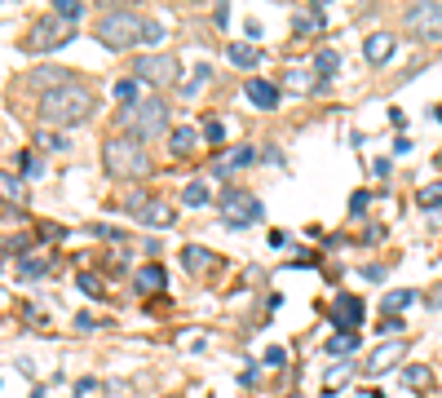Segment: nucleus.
<instances>
[{
	"label": "nucleus",
	"instance_id": "1",
	"mask_svg": "<svg viewBox=\"0 0 442 398\" xmlns=\"http://www.w3.org/2000/svg\"><path fill=\"white\" fill-rule=\"evenodd\" d=\"M36 107H40V120L71 128V124H85L89 115H93V93L80 85V80H71V85H62L54 93H40Z\"/></svg>",
	"mask_w": 442,
	"mask_h": 398
},
{
	"label": "nucleus",
	"instance_id": "2",
	"mask_svg": "<svg viewBox=\"0 0 442 398\" xmlns=\"http://www.w3.org/2000/svg\"><path fill=\"white\" fill-rule=\"evenodd\" d=\"M102 164H106V173L120 177V181H133V177L151 173V155H146V146L137 138H111L102 146Z\"/></svg>",
	"mask_w": 442,
	"mask_h": 398
},
{
	"label": "nucleus",
	"instance_id": "3",
	"mask_svg": "<svg viewBox=\"0 0 442 398\" xmlns=\"http://www.w3.org/2000/svg\"><path fill=\"white\" fill-rule=\"evenodd\" d=\"M142 36H146V18H142L137 9H106L102 18H97V40H102L111 54L133 49Z\"/></svg>",
	"mask_w": 442,
	"mask_h": 398
},
{
	"label": "nucleus",
	"instance_id": "4",
	"mask_svg": "<svg viewBox=\"0 0 442 398\" xmlns=\"http://www.w3.org/2000/svg\"><path fill=\"white\" fill-rule=\"evenodd\" d=\"M120 124L128 128V138L146 142V138H155V133L168 128V102H164V97H142V102L120 111Z\"/></svg>",
	"mask_w": 442,
	"mask_h": 398
},
{
	"label": "nucleus",
	"instance_id": "5",
	"mask_svg": "<svg viewBox=\"0 0 442 398\" xmlns=\"http://www.w3.org/2000/svg\"><path fill=\"white\" fill-rule=\"evenodd\" d=\"M71 36H75V23L58 18V13H44V18L31 23V31H27V49H36V54H54V49H62Z\"/></svg>",
	"mask_w": 442,
	"mask_h": 398
},
{
	"label": "nucleus",
	"instance_id": "6",
	"mask_svg": "<svg viewBox=\"0 0 442 398\" xmlns=\"http://www.w3.org/2000/svg\"><path fill=\"white\" fill-rule=\"evenodd\" d=\"M403 23L420 40H442V0H424V5H407Z\"/></svg>",
	"mask_w": 442,
	"mask_h": 398
},
{
	"label": "nucleus",
	"instance_id": "7",
	"mask_svg": "<svg viewBox=\"0 0 442 398\" xmlns=\"http://www.w3.org/2000/svg\"><path fill=\"white\" fill-rule=\"evenodd\" d=\"M137 80H146V85H173L177 76H182V62H177L173 54H146L137 58Z\"/></svg>",
	"mask_w": 442,
	"mask_h": 398
},
{
	"label": "nucleus",
	"instance_id": "8",
	"mask_svg": "<svg viewBox=\"0 0 442 398\" xmlns=\"http://www.w3.org/2000/svg\"><path fill=\"white\" fill-rule=\"evenodd\" d=\"M221 217H226V226H252L261 217V204L248 191H226L221 195Z\"/></svg>",
	"mask_w": 442,
	"mask_h": 398
},
{
	"label": "nucleus",
	"instance_id": "9",
	"mask_svg": "<svg viewBox=\"0 0 442 398\" xmlns=\"http://www.w3.org/2000/svg\"><path fill=\"white\" fill-rule=\"evenodd\" d=\"M332 323H336V332H358V323H363V301L340 292L332 301Z\"/></svg>",
	"mask_w": 442,
	"mask_h": 398
},
{
	"label": "nucleus",
	"instance_id": "10",
	"mask_svg": "<svg viewBox=\"0 0 442 398\" xmlns=\"http://www.w3.org/2000/svg\"><path fill=\"white\" fill-rule=\"evenodd\" d=\"M403 354H407V341H389V345H381V350H376V354L363 363V376H381V372H389Z\"/></svg>",
	"mask_w": 442,
	"mask_h": 398
},
{
	"label": "nucleus",
	"instance_id": "11",
	"mask_svg": "<svg viewBox=\"0 0 442 398\" xmlns=\"http://www.w3.org/2000/svg\"><path fill=\"white\" fill-rule=\"evenodd\" d=\"M394 49H398V44H394V36H389V31H376V36H367V40H363V58L381 66V62L394 58Z\"/></svg>",
	"mask_w": 442,
	"mask_h": 398
},
{
	"label": "nucleus",
	"instance_id": "12",
	"mask_svg": "<svg viewBox=\"0 0 442 398\" xmlns=\"http://www.w3.org/2000/svg\"><path fill=\"white\" fill-rule=\"evenodd\" d=\"M195 146H199V133H195L190 124H182V128L168 133V155H173V159H190Z\"/></svg>",
	"mask_w": 442,
	"mask_h": 398
},
{
	"label": "nucleus",
	"instance_id": "13",
	"mask_svg": "<svg viewBox=\"0 0 442 398\" xmlns=\"http://www.w3.org/2000/svg\"><path fill=\"white\" fill-rule=\"evenodd\" d=\"M252 159H257L252 146H235V151H221L217 159H212V169L226 177V173H235V169H243V164H252Z\"/></svg>",
	"mask_w": 442,
	"mask_h": 398
},
{
	"label": "nucleus",
	"instance_id": "14",
	"mask_svg": "<svg viewBox=\"0 0 442 398\" xmlns=\"http://www.w3.org/2000/svg\"><path fill=\"white\" fill-rule=\"evenodd\" d=\"M248 102L261 107V111H274L279 107V89H274L270 80H248Z\"/></svg>",
	"mask_w": 442,
	"mask_h": 398
},
{
	"label": "nucleus",
	"instance_id": "15",
	"mask_svg": "<svg viewBox=\"0 0 442 398\" xmlns=\"http://www.w3.org/2000/svg\"><path fill=\"white\" fill-rule=\"evenodd\" d=\"M27 181H23V173H0V199H9V204H27Z\"/></svg>",
	"mask_w": 442,
	"mask_h": 398
},
{
	"label": "nucleus",
	"instance_id": "16",
	"mask_svg": "<svg viewBox=\"0 0 442 398\" xmlns=\"http://www.w3.org/2000/svg\"><path fill=\"white\" fill-rule=\"evenodd\" d=\"M182 265H186L190 275H204V270H212L217 261H212V253H208V248H199V243H186V248H182Z\"/></svg>",
	"mask_w": 442,
	"mask_h": 398
},
{
	"label": "nucleus",
	"instance_id": "17",
	"mask_svg": "<svg viewBox=\"0 0 442 398\" xmlns=\"http://www.w3.org/2000/svg\"><path fill=\"white\" fill-rule=\"evenodd\" d=\"M358 345H363V341H358V332H336V337L323 345V354H332V358H345V354H358Z\"/></svg>",
	"mask_w": 442,
	"mask_h": 398
},
{
	"label": "nucleus",
	"instance_id": "18",
	"mask_svg": "<svg viewBox=\"0 0 442 398\" xmlns=\"http://www.w3.org/2000/svg\"><path fill=\"white\" fill-rule=\"evenodd\" d=\"M137 212H142V226H173V208L159 204V199H146Z\"/></svg>",
	"mask_w": 442,
	"mask_h": 398
},
{
	"label": "nucleus",
	"instance_id": "19",
	"mask_svg": "<svg viewBox=\"0 0 442 398\" xmlns=\"http://www.w3.org/2000/svg\"><path fill=\"white\" fill-rule=\"evenodd\" d=\"M164 284H168V275H164V265H142V270H137V292H159Z\"/></svg>",
	"mask_w": 442,
	"mask_h": 398
},
{
	"label": "nucleus",
	"instance_id": "20",
	"mask_svg": "<svg viewBox=\"0 0 442 398\" xmlns=\"http://www.w3.org/2000/svg\"><path fill=\"white\" fill-rule=\"evenodd\" d=\"M350 376H354V358H340V363H336V368H332V372H327V376H323V390H327V394H336V390H340V385H345V380H350Z\"/></svg>",
	"mask_w": 442,
	"mask_h": 398
},
{
	"label": "nucleus",
	"instance_id": "21",
	"mask_svg": "<svg viewBox=\"0 0 442 398\" xmlns=\"http://www.w3.org/2000/svg\"><path fill=\"white\" fill-rule=\"evenodd\" d=\"M283 89L288 93H309V89H314V80H309V71H301V66H288V71H283Z\"/></svg>",
	"mask_w": 442,
	"mask_h": 398
},
{
	"label": "nucleus",
	"instance_id": "22",
	"mask_svg": "<svg viewBox=\"0 0 442 398\" xmlns=\"http://www.w3.org/2000/svg\"><path fill=\"white\" fill-rule=\"evenodd\" d=\"M208 199H212V191H208V181H190V186L182 191V204H186V208H204V204H208Z\"/></svg>",
	"mask_w": 442,
	"mask_h": 398
},
{
	"label": "nucleus",
	"instance_id": "23",
	"mask_svg": "<svg viewBox=\"0 0 442 398\" xmlns=\"http://www.w3.org/2000/svg\"><path fill=\"white\" fill-rule=\"evenodd\" d=\"M407 385H412L416 394H429L434 390V372L429 368H407Z\"/></svg>",
	"mask_w": 442,
	"mask_h": 398
},
{
	"label": "nucleus",
	"instance_id": "24",
	"mask_svg": "<svg viewBox=\"0 0 442 398\" xmlns=\"http://www.w3.org/2000/svg\"><path fill=\"white\" fill-rule=\"evenodd\" d=\"M336 66H340V54H336V49H319V54H314V71H319V76H332Z\"/></svg>",
	"mask_w": 442,
	"mask_h": 398
},
{
	"label": "nucleus",
	"instance_id": "25",
	"mask_svg": "<svg viewBox=\"0 0 442 398\" xmlns=\"http://www.w3.org/2000/svg\"><path fill=\"white\" fill-rule=\"evenodd\" d=\"M36 146H44V151H67V138L54 128H36Z\"/></svg>",
	"mask_w": 442,
	"mask_h": 398
},
{
	"label": "nucleus",
	"instance_id": "26",
	"mask_svg": "<svg viewBox=\"0 0 442 398\" xmlns=\"http://www.w3.org/2000/svg\"><path fill=\"white\" fill-rule=\"evenodd\" d=\"M18 164H23V181H36V177L44 173V159H40L36 151H23V159H18Z\"/></svg>",
	"mask_w": 442,
	"mask_h": 398
},
{
	"label": "nucleus",
	"instance_id": "27",
	"mask_svg": "<svg viewBox=\"0 0 442 398\" xmlns=\"http://www.w3.org/2000/svg\"><path fill=\"white\" fill-rule=\"evenodd\" d=\"M420 208H442V181H429V186H420Z\"/></svg>",
	"mask_w": 442,
	"mask_h": 398
},
{
	"label": "nucleus",
	"instance_id": "28",
	"mask_svg": "<svg viewBox=\"0 0 442 398\" xmlns=\"http://www.w3.org/2000/svg\"><path fill=\"white\" fill-rule=\"evenodd\" d=\"M44 270H49L44 257H23V261H18V275H23V279H40Z\"/></svg>",
	"mask_w": 442,
	"mask_h": 398
},
{
	"label": "nucleus",
	"instance_id": "29",
	"mask_svg": "<svg viewBox=\"0 0 442 398\" xmlns=\"http://www.w3.org/2000/svg\"><path fill=\"white\" fill-rule=\"evenodd\" d=\"M54 13H58V18H67V23H75L80 13H85V5H80V0H54Z\"/></svg>",
	"mask_w": 442,
	"mask_h": 398
},
{
	"label": "nucleus",
	"instance_id": "30",
	"mask_svg": "<svg viewBox=\"0 0 442 398\" xmlns=\"http://www.w3.org/2000/svg\"><path fill=\"white\" fill-rule=\"evenodd\" d=\"M309 27H323V9L319 5H309V9L297 13V31H309Z\"/></svg>",
	"mask_w": 442,
	"mask_h": 398
},
{
	"label": "nucleus",
	"instance_id": "31",
	"mask_svg": "<svg viewBox=\"0 0 442 398\" xmlns=\"http://www.w3.org/2000/svg\"><path fill=\"white\" fill-rule=\"evenodd\" d=\"M231 62L235 66H257V49L252 44H231Z\"/></svg>",
	"mask_w": 442,
	"mask_h": 398
},
{
	"label": "nucleus",
	"instance_id": "32",
	"mask_svg": "<svg viewBox=\"0 0 442 398\" xmlns=\"http://www.w3.org/2000/svg\"><path fill=\"white\" fill-rule=\"evenodd\" d=\"M116 97L124 107H133V97H137V80L133 76H124V80H116Z\"/></svg>",
	"mask_w": 442,
	"mask_h": 398
},
{
	"label": "nucleus",
	"instance_id": "33",
	"mask_svg": "<svg viewBox=\"0 0 442 398\" xmlns=\"http://www.w3.org/2000/svg\"><path fill=\"white\" fill-rule=\"evenodd\" d=\"M412 296H416V292H407V288H403V292H389V296H385V314H398L403 306H412Z\"/></svg>",
	"mask_w": 442,
	"mask_h": 398
},
{
	"label": "nucleus",
	"instance_id": "34",
	"mask_svg": "<svg viewBox=\"0 0 442 398\" xmlns=\"http://www.w3.org/2000/svg\"><path fill=\"white\" fill-rule=\"evenodd\" d=\"M204 138H208L212 146H217V142L226 138V124H221V120H212V115H208V120H204Z\"/></svg>",
	"mask_w": 442,
	"mask_h": 398
},
{
	"label": "nucleus",
	"instance_id": "35",
	"mask_svg": "<svg viewBox=\"0 0 442 398\" xmlns=\"http://www.w3.org/2000/svg\"><path fill=\"white\" fill-rule=\"evenodd\" d=\"M80 288H85L89 296H102V292H106V288H102V279H97V275H89V270L80 275Z\"/></svg>",
	"mask_w": 442,
	"mask_h": 398
},
{
	"label": "nucleus",
	"instance_id": "36",
	"mask_svg": "<svg viewBox=\"0 0 442 398\" xmlns=\"http://www.w3.org/2000/svg\"><path fill=\"white\" fill-rule=\"evenodd\" d=\"M381 332H385V337H394V341H398V332H403V319H398V314H385Z\"/></svg>",
	"mask_w": 442,
	"mask_h": 398
},
{
	"label": "nucleus",
	"instance_id": "37",
	"mask_svg": "<svg viewBox=\"0 0 442 398\" xmlns=\"http://www.w3.org/2000/svg\"><path fill=\"white\" fill-rule=\"evenodd\" d=\"M266 363H270V368H283V363H288V350H283V345H270V350H266Z\"/></svg>",
	"mask_w": 442,
	"mask_h": 398
},
{
	"label": "nucleus",
	"instance_id": "38",
	"mask_svg": "<svg viewBox=\"0 0 442 398\" xmlns=\"http://www.w3.org/2000/svg\"><path fill=\"white\" fill-rule=\"evenodd\" d=\"M93 394H97V380H93V376L75 380V398H93Z\"/></svg>",
	"mask_w": 442,
	"mask_h": 398
},
{
	"label": "nucleus",
	"instance_id": "39",
	"mask_svg": "<svg viewBox=\"0 0 442 398\" xmlns=\"http://www.w3.org/2000/svg\"><path fill=\"white\" fill-rule=\"evenodd\" d=\"M208 76H212V71H208V66H195V76L186 80V93H195V89H199V85H204V80H208Z\"/></svg>",
	"mask_w": 442,
	"mask_h": 398
},
{
	"label": "nucleus",
	"instance_id": "40",
	"mask_svg": "<svg viewBox=\"0 0 442 398\" xmlns=\"http://www.w3.org/2000/svg\"><path fill=\"white\" fill-rule=\"evenodd\" d=\"M367 204H372V195H367V191H354V199H350V212H367Z\"/></svg>",
	"mask_w": 442,
	"mask_h": 398
},
{
	"label": "nucleus",
	"instance_id": "41",
	"mask_svg": "<svg viewBox=\"0 0 442 398\" xmlns=\"http://www.w3.org/2000/svg\"><path fill=\"white\" fill-rule=\"evenodd\" d=\"M40 235H44V239H62V226H54V222H44V226H40Z\"/></svg>",
	"mask_w": 442,
	"mask_h": 398
},
{
	"label": "nucleus",
	"instance_id": "42",
	"mask_svg": "<svg viewBox=\"0 0 442 398\" xmlns=\"http://www.w3.org/2000/svg\"><path fill=\"white\" fill-rule=\"evenodd\" d=\"M31 398H44V385H36V390H31Z\"/></svg>",
	"mask_w": 442,
	"mask_h": 398
},
{
	"label": "nucleus",
	"instance_id": "43",
	"mask_svg": "<svg viewBox=\"0 0 442 398\" xmlns=\"http://www.w3.org/2000/svg\"><path fill=\"white\" fill-rule=\"evenodd\" d=\"M434 306H438V310H442V292H438V296H434Z\"/></svg>",
	"mask_w": 442,
	"mask_h": 398
},
{
	"label": "nucleus",
	"instance_id": "44",
	"mask_svg": "<svg viewBox=\"0 0 442 398\" xmlns=\"http://www.w3.org/2000/svg\"><path fill=\"white\" fill-rule=\"evenodd\" d=\"M438 120H442V107H438Z\"/></svg>",
	"mask_w": 442,
	"mask_h": 398
}]
</instances>
